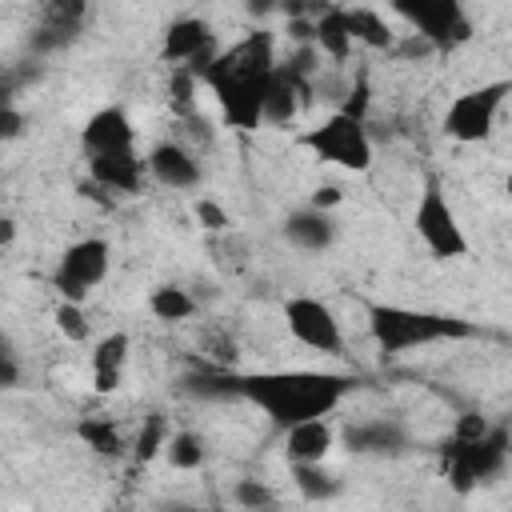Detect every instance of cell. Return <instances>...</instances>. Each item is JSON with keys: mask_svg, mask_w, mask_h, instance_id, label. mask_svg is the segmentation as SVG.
I'll return each instance as SVG.
<instances>
[{"mask_svg": "<svg viewBox=\"0 0 512 512\" xmlns=\"http://www.w3.org/2000/svg\"><path fill=\"white\" fill-rule=\"evenodd\" d=\"M196 92H200V76H196L192 68H172V76H168V104H172L176 116L200 112Z\"/></svg>", "mask_w": 512, "mask_h": 512, "instance_id": "28", "label": "cell"}, {"mask_svg": "<svg viewBox=\"0 0 512 512\" xmlns=\"http://www.w3.org/2000/svg\"><path fill=\"white\" fill-rule=\"evenodd\" d=\"M280 232H284V240H288L292 248H300V252H328V248L336 244V220H332V212H320V208H312V204L288 212Z\"/></svg>", "mask_w": 512, "mask_h": 512, "instance_id": "18", "label": "cell"}, {"mask_svg": "<svg viewBox=\"0 0 512 512\" xmlns=\"http://www.w3.org/2000/svg\"><path fill=\"white\" fill-rule=\"evenodd\" d=\"M412 228H416V236L432 260H464L472 252L468 232H464V224H460V216H456V208H452V200L436 176L424 180V188L412 204Z\"/></svg>", "mask_w": 512, "mask_h": 512, "instance_id": "4", "label": "cell"}, {"mask_svg": "<svg viewBox=\"0 0 512 512\" xmlns=\"http://www.w3.org/2000/svg\"><path fill=\"white\" fill-rule=\"evenodd\" d=\"M220 52V36L212 32L208 20L200 16H180L164 28V40H160V60H168L172 68H192L196 76L216 60Z\"/></svg>", "mask_w": 512, "mask_h": 512, "instance_id": "11", "label": "cell"}, {"mask_svg": "<svg viewBox=\"0 0 512 512\" xmlns=\"http://www.w3.org/2000/svg\"><path fill=\"white\" fill-rule=\"evenodd\" d=\"M340 200H344V192H340L336 184H320V188H312V196H308V204L320 208V212H332Z\"/></svg>", "mask_w": 512, "mask_h": 512, "instance_id": "36", "label": "cell"}, {"mask_svg": "<svg viewBox=\"0 0 512 512\" xmlns=\"http://www.w3.org/2000/svg\"><path fill=\"white\" fill-rule=\"evenodd\" d=\"M276 60V36L268 28H256L236 44L220 48L216 60L200 72V84L216 96L228 128L252 132L264 124V84Z\"/></svg>", "mask_w": 512, "mask_h": 512, "instance_id": "2", "label": "cell"}, {"mask_svg": "<svg viewBox=\"0 0 512 512\" xmlns=\"http://www.w3.org/2000/svg\"><path fill=\"white\" fill-rule=\"evenodd\" d=\"M12 100V84L8 80H0V104H8Z\"/></svg>", "mask_w": 512, "mask_h": 512, "instance_id": "38", "label": "cell"}, {"mask_svg": "<svg viewBox=\"0 0 512 512\" xmlns=\"http://www.w3.org/2000/svg\"><path fill=\"white\" fill-rule=\"evenodd\" d=\"M476 332H480L476 324L448 316V312H424V308H404V304H384V300L368 304V336L376 340L384 356H400V352L444 344V340H468Z\"/></svg>", "mask_w": 512, "mask_h": 512, "instance_id": "3", "label": "cell"}, {"mask_svg": "<svg viewBox=\"0 0 512 512\" xmlns=\"http://www.w3.org/2000/svg\"><path fill=\"white\" fill-rule=\"evenodd\" d=\"M348 100L340 104V112H348V116H356V120H364L368 116V100H372V88H368V76L360 72L352 84H348V92H344Z\"/></svg>", "mask_w": 512, "mask_h": 512, "instance_id": "33", "label": "cell"}, {"mask_svg": "<svg viewBox=\"0 0 512 512\" xmlns=\"http://www.w3.org/2000/svg\"><path fill=\"white\" fill-rule=\"evenodd\" d=\"M284 328L308 352H320V356H340L344 352L340 316L320 296H288L284 300Z\"/></svg>", "mask_w": 512, "mask_h": 512, "instance_id": "9", "label": "cell"}, {"mask_svg": "<svg viewBox=\"0 0 512 512\" xmlns=\"http://www.w3.org/2000/svg\"><path fill=\"white\" fill-rule=\"evenodd\" d=\"M112 272V244L104 236H84L72 240L52 268V288L60 292V300H88Z\"/></svg>", "mask_w": 512, "mask_h": 512, "instance_id": "7", "label": "cell"}, {"mask_svg": "<svg viewBox=\"0 0 512 512\" xmlns=\"http://www.w3.org/2000/svg\"><path fill=\"white\" fill-rule=\"evenodd\" d=\"M388 4L420 36H428L436 52H448L472 36V20L464 12V0H388Z\"/></svg>", "mask_w": 512, "mask_h": 512, "instance_id": "10", "label": "cell"}, {"mask_svg": "<svg viewBox=\"0 0 512 512\" xmlns=\"http://www.w3.org/2000/svg\"><path fill=\"white\" fill-rule=\"evenodd\" d=\"M164 456H168V464H172V468H180V472H192V468H200V464H204L208 448H204V436H200V432H192V428H180V432H168Z\"/></svg>", "mask_w": 512, "mask_h": 512, "instance_id": "26", "label": "cell"}, {"mask_svg": "<svg viewBox=\"0 0 512 512\" xmlns=\"http://www.w3.org/2000/svg\"><path fill=\"white\" fill-rule=\"evenodd\" d=\"M88 160V180L112 196H140L148 184L144 156L136 148L124 152H104V156H84Z\"/></svg>", "mask_w": 512, "mask_h": 512, "instance_id": "13", "label": "cell"}, {"mask_svg": "<svg viewBox=\"0 0 512 512\" xmlns=\"http://www.w3.org/2000/svg\"><path fill=\"white\" fill-rule=\"evenodd\" d=\"M192 212H196V220H200L204 232H228V228H232L228 208H224L220 200H212V196H196V200H192Z\"/></svg>", "mask_w": 512, "mask_h": 512, "instance_id": "31", "label": "cell"}, {"mask_svg": "<svg viewBox=\"0 0 512 512\" xmlns=\"http://www.w3.org/2000/svg\"><path fill=\"white\" fill-rule=\"evenodd\" d=\"M164 444H168V416L152 412V416L140 420L136 436L128 440V452H132V460L144 468V464H152V460L164 452Z\"/></svg>", "mask_w": 512, "mask_h": 512, "instance_id": "25", "label": "cell"}, {"mask_svg": "<svg viewBox=\"0 0 512 512\" xmlns=\"http://www.w3.org/2000/svg\"><path fill=\"white\" fill-rule=\"evenodd\" d=\"M16 240V220H8V216H0V252L8 248Z\"/></svg>", "mask_w": 512, "mask_h": 512, "instance_id": "37", "label": "cell"}, {"mask_svg": "<svg viewBox=\"0 0 512 512\" xmlns=\"http://www.w3.org/2000/svg\"><path fill=\"white\" fill-rule=\"evenodd\" d=\"M508 468V428L492 424L484 436L476 440H448L444 448V476L452 480L456 492H472L496 476H504Z\"/></svg>", "mask_w": 512, "mask_h": 512, "instance_id": "5", "label": "cell"}, {"mask_svg": "<svg viewBox=\"0 0 512 512\" xmlns=\"http://www.w3.org/2000/svg\"><path fill=\"white\" fill-rule=\"evenodd\" d=\"M92 388L100 396L116 392L120 380H124V368H128V332H104L96 344H92Z\"/></svg>", "mask_w": 512, "mask_h": 512, "instance_id": "19", "label": "cell"}, {"mask_svg": "<svg viewBox=\"0 0 512 512\" xmlns=\"http://www.w3.org/2000/svg\"><path fill=\"white\" fill-rule=\"evenodd\" d=\"M144 168H148V180L172 192H196L204 180V168L184 140H156L144 152Z\"/></svg>", "mask_w": 512, "mask_h": 512, "instance_id": "12", "label": "cell"}, {"mask_svg": "<svg viewBox=\"0 0 512 512\" xmlns=\"http://www.w3.org/2000/svg\"><path fill=\"white\" fill-rule=\"evenodd\" d=\"M232 496H236L240 508H272L276 504V492L264 480H236Z\"/></svg>", "mask_w": 512, "mask_h": 512, "instance_id": "32", "label": "cell"}, {"mask_svg": "<svg viewBox=\"0 0 512 512\" xmlns=\"http://www.w3.org/2000/svg\"><path fill=\"white\" fill-rule=\"evenodd\" d=\"M192 384L208 396H236L256 404L276 428H288L308 416H332L352 392V376L344 372H312V368H272V372H236V368H204Z\"/></svg>", "mask_w": 512, "mask_h": 512, "instance_id": "1", "label": "cell"}, {"mask_svg": "<svg viewBox=\"0 0 512 512\" xmlns=\"http://www.w3.org/2000/svg\"><path fill=\"white\" fill-rule=\"evenodd\" d=\"M304 148L316 152V160L324 164H336L344 172H368L372 168V136H368V124L348 116V112H332L324 116L316 128H308L300 136Z\"/></svg>", "mask_w": 512, "mask_h": 512, "instance_id": "6", "label": "cell"}, {"mask_svg": "<svg viewBox=\"0 0 512 512\" xmlns=\"http://www.w3.org/2000/svg\"><path fill=\"white\" fill-rule=\"evenodd\" d=\"M84 20H88V0H40V28L32 36V48L48 52L76 40Z\"/></svg>", "mask_w": 512, "mask_h": 512, "instance_id": "16", "label": "cell"}, {"mask_svg": "<svg viewBox=\"0 0 512 512\" xmlns=\"http://www.w3.org/2000/svg\"><path fill=\"white\" fill-rule=\"evenodd\" d=\"M312 96V84H304L300 76H292L284 68V60H276V68L268 72V84H264V124H292L300 116V108L308 104Z\"/></svg>", "mask_w": 512, "mask_h": 512, "instance_id": "15", "label": "cell"}, {"mask_svg": "<svg viewBox=\"0 0 512 512\" xmlns=\"http://www.w3.org/2000/svg\"><path fill=\"white\" fill-rule=\"evenodd\" d=\"M52 320H56V328H60V336H64V340H72V344L92 340V324H88V316H84V304H80V300H60V304L52 308Z\"/></svg>", "mask_w": 512, "mask_h": 512, "instance_id": "29", "label": "cell"}, {"mask_svg": "<svg viewBox=\"0 0 512 512\" xmlns=\"http://www.w3.org/2000/svg\"><path fill=\"white\" fill-rule=\"evenodd\" d=\"M312 48L320 56H328L332 64H344L352 56V36H348V24H344V8L340 4H328L312 16Z\"/></svg>", "mask_w": 512, "mask_h": 512, "instance_id": "21", "label": "cell"}, {"mask_svg": "<svg viewBox=\"0 0 512 512\" xmlns=\"http://www.w3.org/2000/svg\"><path fill=\"white\" fill-rule=\"evenodd\" d=\"M344 24H348V36L352 44H364V48H392L396 32L388 28V20L372 8H344Z\"/></svg>", "mask_w": 512, "mask_h": 512, "instance_id": "23", "label": "cell"}, {"mask_svg": "<svg viewBox=\"0 0 512 512\" xmlns=\"http://www.w3.org/2000/svg\"><path fill=\"white\" fill-rule=\"evenodd\" d=\"M344 444H348V452H360V456H396V452H404L408 436L392 420H360L344 432Z\"/></svg>", "mask_w": 512, "mask_h": 512, "instance_id": "20", "label": "cell"}, {"mask_svg": "<svg viewBox=\"0 0 512 512\" xmlns=\"http://www.w3.org/2000/svg\"><path fill=\"white\" fill-rule=\"evenodd\" d=\"M24 132V112L8 100V104H0V140H16Z\"/></svg>", "mask_w": 512, "mask_h": 512, "instance_id": "35", "label": "cell"}, {"mask_svg": "<svg viewBox=\"0 0 512 512\" xmlns=\"http://www.w3.org/2000/svg\"><path fill=\"white\" fill-rule=\"evenodd\" d=\"M148 308L160 324H184V320L196 316V296L180 284H160V288L148 292Z\"/></svg>", "mask_w": 512, "mask_h": 512, "instance_id": "24", "label": "cell"}, {"mask_svg": "<svg viewBox=\"0 0 512 512\" xmlns=\"http://www.w3.org/2000/svg\"><path fill=\"white\" fill-rule=\"evenodd\" d=\"M508 92H512L508 80H492V84H480V88H468V92L452 96V104L444 108V132L456 144L488 140L496 120H500V108H504Z\"/></svg>", "mask_w": 512, "mask_h": 512, "instance_id": "8", "label": "cell"}, {"mask_svg": "<svg viewBox=\"0 0 512 512\" xmlns=\"http://www.w3.org/2000/svg\"><path fill=\"white\" fill-rule=\"evenodd\" d=\"M76 440H80L84 448H92L96 456H108V460H116V456L128 452L124 428H120V420H112V416H80V420H76Z\"/></svg>", "mask_w": 512, "mask_h": 512, "instance_id": "22", "label": "cell"}, {"mask_svg": "<svg viewBox=\"0 0 512 512\" xmlns=\"http://www.w3.org/2000/svg\"><path fill=\"white\" fill-rule=\"evenodd\" d=\"M80 148H84V156H104V152L136 148L132 116H128L120 104H104V108H96V112L84 120V128H80Z\"/></svg>", "mask_w": 512, "mask_h": 512, "instance_id": "14", "label": "cell"}, {"mask_svg": "<svg viewBox=\"0 0 512 512\" xmlns=\"http://www.w3.org/2000/svg\"><path fill=\"white\" fill-rule=\"evenodd\" d=\"M200 352H204V368H236V360H240L236 336H232V332H224V328L204 332Z\"/></svg>", "mask_w": 512, "mask_h": 512, "instance_id": "30", "label": "cell"}, {"mask_svg": "<svg viewBox=\"0 0 512 512\" xmlns=\"http://www.w3.org/2000/svg\"><path fill=\"white\" fill-rule=\"evenodd\" d=\"M292 476H296L300 496H308V500H332V496H340V480L332 472H324V460L320 464H292Z\"/></svg>", "mask_w": 512, "mask_h": 512, "instance_id": "27", "label": "cell"}, {"mask_svg": "<svg viewBox=\"0 0 512 512\" xmlns=\"http://www.w3.org/2000/svg\"><path fill=\"white\" fill-rule=\"evenodd\" d=\"M16 384H20V360H16L12 344L0 336V392H8V388H16Z\"/></svg>", "mask_w": 512, "mask_h": 512, "instance_id": "34", "label": "cell"}, {"mask_svg": "<svg viewBox=\"0 0 512 512\" xmlns=\"http://www.w3.org/2000/svg\"><path fill=\"white\" fill-rule=\"evenodd\" d=\"M280 432H284V452L292 464H320L336 448V428L328 416H308Z\"/></svg>", "mask_w": 512, "mask_h": 512, "instance_id": "17", "label": "cell"}]
</instances>
